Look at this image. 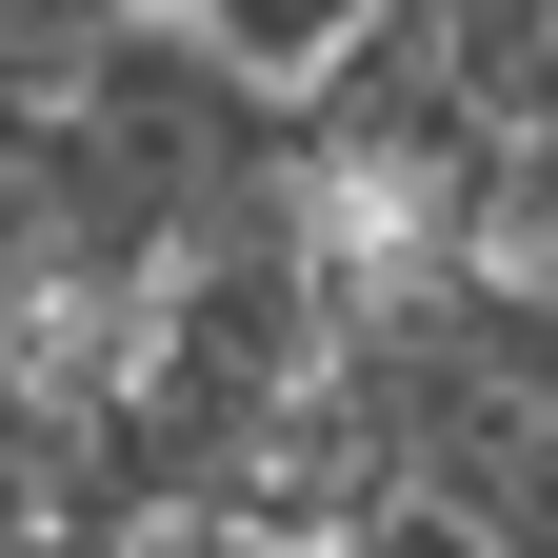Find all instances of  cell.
<instances>
[{
  "label": "cell",
  "instance_id": "cell-2",
  "mask_svg": "<svg viewBox=\"0 0 558 558\" xmlns=\"http://www.w3.org/2000/svg\"><path fill=\"white\" fill-rule=\"evenodd\" d=\"M100 558H300V538H259V519L199 499V519H100Z\"/></svg>",
  "mask_w": 558,
  "mask_h": 558
},
{
  "label": "cell",
  "instance_id": "cell-1",
  "mask_svg": "<svg viewBox=\"0 0 558 558\" xmlns=\"http://www.w3.org/2000/svg\"><path fill=\"white\" fill-rule=\"evenodd\" d=\"M180 21H199V40H220V60H259V81H279V100H300V81H319V60H339V40H360V21H379V0H180Z\"/></svg>",
  "mask_w": 558,
  "mask_h": 558
}]
</instances>
